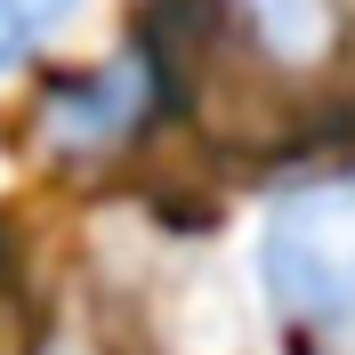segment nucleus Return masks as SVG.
I'll use <instances>...</instances> for the list:
<instances>
[{"instance_id":"1","label":"nucleus","mask_w":355,"mask_h":355,"mask_svg":"<svg viewBox=\"0 0 355 355\" xmlns=\"http://www.w3.org/2000/svg\"><path fill=\"white\" fill-rule=\"evenodd\" d=\"M243 291L291 355H355V162H315L259 194Z\"/></svg>"},{"instance_id":"2","label":"nucleus","mask_w":355,"mask_h":355,"mask_svg":"<svg viewBox=\"0 0 355 355\" xmlns=\"http://www.w3.org/2000/svg\"><path fill=\"white\" fill-rule=\"evenodd\" d=\"M186 113V89L154 41H113L97 57H65L24 81V146L49 178H121Z\"/></svg>"},{"instance_id":"3","label":"nucleus","mask_w":355,"mask_h":355,"mask_svg":"<svg viewBox=\"0 0 355 355\" xmlns=\"http://www.w3.org/2000/svg\"><path fill=\"white\" fill-rule=\"evenodd\" d=\"M202 8L210 33L266 81H323L355 41V0H202Z\"/></svg>"},{"instance_id":"4","label":"nucleus","mask_w":355,"mask_h":355,"mask_svg":"<svg viewBox=\"0 0 355 355\" xmlns=\"http://www.w3.org/2000/svg\"><path fill=\"white\" fill-rule=\"evenodd\" d=\"M97 0H0V81H33L49 57H65Z\"/></svg>"}]
</instances>
